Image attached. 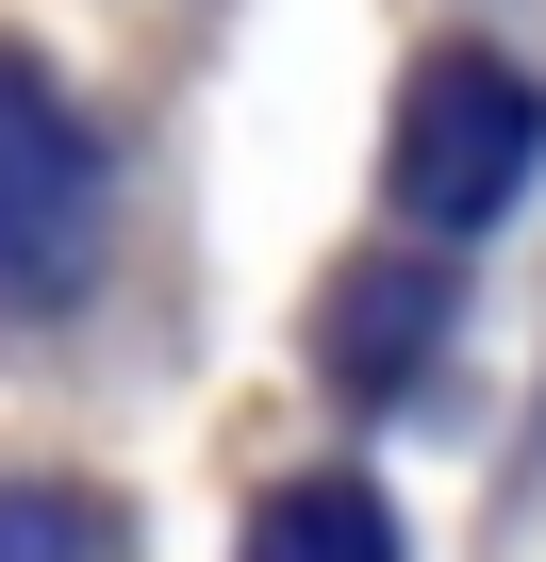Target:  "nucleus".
Segmentation results:
<instances>
[{
	"label": "nucleus",
	"instance_id": "nucleus-1",
	"mask_svg": "<svg viewBox=\"0 0 546 562\" xmlns=\"http://www.w3.org/2000/svg\"><path fill=\"white\" fill-rule=\"evenodd\" d=\"M546 166V83L497 67V50H431L398 83V133H381V199L414 232H497Z\"/></svg>",
	"mask_w": 546,
	"mask_h": 562
},
{
	"label": "nucleus",
	"instance_id": "nucleus-2",
	"mask_svg": "<svg viewBox=\"0 0 546 562\" xmlns=\"http://www.w3.org/2000/svg\"><path fill=\"white\" fill-rule=\"evenodd\" d=\"M100 281V133L51 100L34 50H0V315H67Z\"/></svg>",
	"mask_w": 546,
	"mask_h": 562
},
{
	"label": "nucleus",
	"instance_id": "nucleus-3",
	"mask_svg": "<svg viewBox=\"0 0 546 562\" xmlns=\"http://www.w3.org/2000/svg\"><path fill=\"white\" fill-rule=\"evenodd\" d=\"M431 348H447V265H414V248H398V265H348L332 315H315V381H332L348 414H381Z\"/></svg>",
	"mask_w": 546,
	"mask_h": 562
},
{
	"label": "nucleus",
	"instance_id": "nucleus-4",
	"mask_svg": "<svg viewBox=\"0 0 546 562\" xmlns=\"http://www.w3.org/2000/svg\"><path fill=\"white\" fill-rule=\"evenodd\" d=\"M232 562H398V513H381L365 480H282V496L248 513Z\"/></svg>",
	"mask_w": 546,
	"mask_h": 562
},
{
	"label": "nucleus",
	"instance_id": "nucleus-5",
	"mask_svg": "<svg viewBox=\"0 0 546 562\" xmlns=\"http://www.w3.org/2000/svg\"><path fill=\"white\" fill-rule=\"evenodd\" d=\"M0 562H133V529L83 480H0Z\"/></svg>",
	"mask_w": 546,
	"mask_h": 562
}]
</instances>
